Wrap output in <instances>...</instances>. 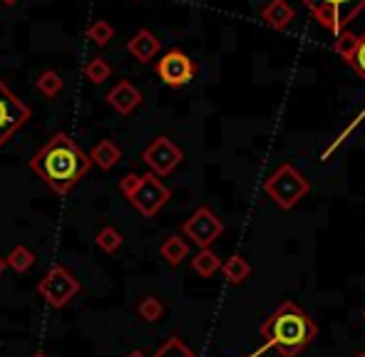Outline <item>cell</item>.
<instances>
[{
  "label": "cell",
  "mask_w": 365,
  "mask_h": 357,
  "mask_svg": "<svg viewBox=\"0 0 365 357\" xmlns=\"http://www.w3.org/2000/svg\"><path fill=\"white\" fill-rule=\"evenodd\" d=\"M264 191L271 196V201L279 208L289 211L296 206L308 191H311V183L308 178L301 174L298 169H293L291 164H281L269 178L264 181Z\"/></svg>",
  "instance_id": "obj_4"
},
{
  "label": "cell",
  "mask_w": 365,
  "mask_h": 357,
  "mask_svg": "<svg viewBox=\"0 0 365 357\" xmlns=\"http://www.w3.org/2000/svg\"><path fill=\"white\" fill-rule=\"evenodd\" d=\"M85 78L90 80L92 85H102L112 78V65L102 58H92L90 63L85 65Z\"/></svg>",
  "instance_id": "obj_21"
},
{
  "label": "cell",
  "mask_w": 365,
  "mask_h": 357,
  "mask_svg": "<svg viewBox=\"0 0 365 357\" xmlns=\"http://www.w3.org/2000/svg\"><path fill=\"white\" fill-rule=\"evenodd\" d=\"M336 53L341 55L346 63H353V55H356V48H358V35L348 33V30H343V33L336 35Z\"/></svg>",
  "instance_id": "obj_23"
},
{
  "label": "cell",
  "mask_w": 365,
  "mask_h": 357,
  "mask_svg": "<svg viewBox=\"0 0 365 357\" xmlns=\"http://www.w3.org/2000/svg\"><path fill=\"white\" fill-rule=\"evenodd\" d=\"M159 256L172 268H177L184 263V258H189V243L182 236H167L162 246H159Z\"/></svg>",
  "instance_id": "obj_15"
},
{
  "label": "cell",
  "mask_w": 365,
  "mask_h": 357,
  "mask_svg": "<svg viewBox=\"0 0 365 357\" xmlns=\"http://www.w3.org/2000/svg\"><path fill=\"white\" fill-rule=\"evenodd\" d=\"M125 357H149V355H145L142 350H132V353H127Z\"/></svg>",
  "instance_id": "obj_27"
},
{
  "label": "cell",
  "mask_w": 365,
  "mask_h": 357,
  "mask_svg": "<svg viewBox=\"0 0 365 357\" xmlns=\"http://www.w3.org/2000/svg\"><path fill=\"white\" fill-rule=\"evenodd\" d=\"M30 357H48V355H45V353H33Z\"/></svg>",
  "instance_id": "obj_30"
},
{
  "label": "cell",
  "mask_w": 365,
  "mask_h": 357,
  "mask_svg": "<svg viewBox=\"0 0 365 357\" xmlns=\"http://www.w3.org/2000/svg\"><path fill=\"white\" fill-rule=\"evenodd\" d=\"M356 357H365V353H358V355H356Z\"/></svg>",
  "instance_id": "obj_31"
},
{
  "label": "cell",
  "mask_w": 365,
  "mask_h": 357,
  "mask_svg": "<svg viewBox=\"0 0 365 357\" xmlns=\"http://www.w3.org/2000/svg\"><path fill=\"white\" fill-rule=\"evenodd\" d=\"M159 48H162V43H159L152 30H140V33L130 40V45H127L130 55L135 60H140V63H152L154 55L159 53Z\"/></svg>",
  "instance_id": "obj_13"
},
{
  "label": "cell",
  "mask_w": 365,
  "mask_h": 357,
  "mask_svg": "<svg viewBox=\"0 0 365 357\" xmlns=\"http://www.w3.org/2000/svg\"><path fill=\"white\" fill-rule=\"evenodd\" d=\"M35 87H38L40 95H45V97H50V100H53V97H58L60 92H63L65 82H63V78L55 73V70H45V73L35 80Z\"/></svg>",
  "instance_id": "obj_20"
},
{
  "label": "cell",
  "mask_w": 365,
  "mask_h": 357,
  "mask_svg": "<svg viewBox=\"0 0 365 357\" xmlns=\"http://www.w3.org/2000/svg\"><path fill=\"white\" fill-rule=\"evenodd\" d=\"M5 268H8V266H5V258L0 256V275H3V270H5Z\"/></svg>",
  "instance_id": "obj_28"
},
{
  "label": "cell",
  "mask_w": 365,
  "mask_h": 357,
  "mask_svg": "<svg viewBox=\"0 0 365 357\" xmlns=\"http://www.w3.org/2000/svg\"><path fill=\"white\" fill-rule=\"evenodd\" d=\"M363 318H365V310H363Z\"/></svg>",
  "instance_id": "obj_32"
},
{
  "label": "cell",
  "mask_w": 365,
  "mask_h": 357,
  "mask_svg": "<svg viewBox=\"0 0 365 357\" xmlns=\"http://www.w3.org/2000/svg\"><path fill=\"white\" fill-rule=\"evenodd\" d=\"M105 102L112 107L115 112H120L122 117L132 114V112L137 110V107L142 105V92L135 87L132 82H127V80H122L120 85H115L110 92H107Z\"/></svg>",
  "instance_id": "obj_11"
},
{
  "label": "cell",
  "mask_w": 365,
  "mask_h": 357,
  "mask_svg": "<svg viewBox=\"0 0 365 357\" xmlns=\"http://www.w3.org/2000/svg\"><path fill=\"white\" fill-rule=\"evenodd\" d=\"M157 75L169 87H184V85L194 80L197 68H194V63L189 60L187 53H182V50H169L157 63Z\"/></svg>",
  "instance_id": "obj_10"
},
{
  "label": "cell",
  "mask_w": 365,
  "mask_h": 357,
  "mask_svg": "<svg viewBox=\"0 0 365 357\" xmlns=\"http://www.w3.org/2000/svg\"><path fill=\"white\" fill-rule=\"evenodd\" d=\"M90 159L75 144V139L65 132H55L48 144L30 159V169L38 178H43L55 193H70L90 171Z\"/></svg>",
  "instance_id": "obj_1"
},
{
  "label": "cell",
  "mask_w": 365,
  "mask_h": 357,
  "mask_svg": "<svg viewBox=\"0 0 365 357\" xmlns=\"http://www.w3.org/2000/svg\"><path fill=\"white\" fill-rule=\"evenodd\" d=\"M318 328L296 303L284 300L261 325V340L266 350L279 357H298L316 340Z\"/></svg>",
  "instance_id": "obj_2"
},
{
  "label": "cell",
  "mask_w": 365,
  "mask_h": 357,
  "mask_svg": "<svg viewBox=\"0 0 365 357\" xmlns=\"http://www.w3.org/2000/svg\"><path fill=\"white\" fill-rule=\"evenodd\" d=\"M351 65L365 78V35L358 38V48H356V55H353V63Z\"/></svg>",
  "instance_id": "obj_26"
},
{
  "label": "cell",
  "mask_w": 365,
  "mask_h": 357,
  "mask_svg": "<svg viewBox=\"0 0 365 357\" xmlns=\"http://www.w3.org/2000/svg\"><path fill=\"white\" fill-rule=\"evenodd\" d=\"M30 119V107L0 82V146Z\"/></svg>",
  "instance_id": "obj_9"
},
{
  "label": "cell",
  "mask_w": 365,
  "mask_h": 357,
  "mask_svg": "<svg viewBox=\"0 0 365 357\" xmlns=\"http://www.w3.org/2000/svg\"><path fill=\"white\" fill-rule=\"evenodd\" d=\"M152 357H197V355H194L192 348H187L179 338H169L167 343L159 345V350Z\"/></svg>",
  "instance_id": "obj_25"
},
{
  "label": "cell",
  "mask_w": 365,
  "mask_h": 357,
  "mask_svg": "<svg viewBox=\"0 0 365 357\" xmlns=\"http://www.w3.org/2000/svg\"><path fill=\"white\" fill-rule=\"evenodd\" d=\"M87 38L95 45H100V48H105V45L115 38V28H112L107 20H95V23L87 28Z\"/></svg>",
  "instance_id": "obj_24"
},
{
  "label": "cell",
  "mask_w": 365,
  "mask_h": 357,
  "mask_svg": "<svg viewBox=\"0 0 365 357\" xmlns=\"http://www.w3.org/2000/svg\"><path fill=\"white\" fill-rule=\"evenodd\" d=\"M120 191L127 196V201L137 208L145 218H152L162 211L172 198V191L162 183V178L149 174H135L130 171L127 176H122Z\"/></svg>",
  "instance_id": "obj_3"
},
{
  "label": "cell",
  "mask_w": 365,
  "mask_h": 357,
  "mask_svg": "<svg viewBox=\"0 0 365 357\" xmlns=\"http://www.w3.org/2000/svg\"><path fill=\"white\" fill-rule=\"evenodd\" d=\"M221 273L231 285H241L251 275V263L244 256H231L221 263Z\"/></svg>",
  "instance_id": "obj_16"
},
{
  "label": "cell",
  "mask_w": 365,
  "mask_h": 357,
  "mask_svg": "<svg viewBox=\"0 0 365 357\" xmlns=\"http://www.w3.org/2000/svg\"><path fill=\"white\" fill-rule=\"evenodd\" d=\"M137 313H140V318L145 320V323H157L164 315V303L159 298H154V295H147V298H142V303L137 305Z\"/></svg>",
  "instance_id": "obj_22"
},
{
  "label": "cell",
  "mask_w": 365,
  "mask_h": 357,
  "mask_svg": "<svg viewBox=\"0 0 365 357\" xmlns=\"http://www.w3.org/2000/svg\"><path fill=\"white\" fill-rule=\"evenodd\" d=\"M182 233L194 246L212 248V243L224 233V223H221V218L209 206H199L197 211L182 223Z\"/></svg>",
  "instance_id": "obj_7"
},
{
  "label": "cell",
  "mask_w": 365,
  "mask_h": 357,
  "mask_svg": "<svg viewBox=\"0 0 365 357\" xmlns=\"http://www.w3.org/2000/svg\"><path fill=\"white\" fill-rule=\"evenodd\" d=\"M142 159L154 176H169L184 161V151L169 137H154L142 151Z\"/></svg>",
  "instance_id": "obj_8"
},
{
  "label": "cell",
  "mask_w": 365,
  "mask_h": 357,
  "mask_svg": "<svg viewBox=\"0 0 365 357\" xmlns=\"http://www.w3.org/2000/svg\"><path fill=\"white\" fill-rule=\"evenodd\" d=\"M261 18L271 30H286L293 23V8L289 0H271L261 13Z\"/></svg>",
  "instance_id": "obj_14"
},
{
  "label": "cell",
  "mask_w": 365,
  "mask_h": 357,
  "mask_svg": "<svg viewBox=\"0 0 365 357\" xmlns=\"http://www.w3.org/2000/svg\"><path fill=\"white\" fill-rule=\"evenodd\" d=\"M192 270L202 278H212L214 273L221 270V258L212 248H199V253L192 258Z\"/></svg>",
  "instance_id": "obj_17"
},
{
  "label": "cell",
  "mask_w": 365,
  "mask_h": 357,
  "mask_svg": "<svg viewBox=\"0 0 365 357\" xmlns=\"http://www.w3.org/2000/svg\"><path fill=\"white\" fill-rule=\"evenodd\" d=\"M87 159H90V164H95L97 169L110 171V169H115V166L120 164L122 151L112 139H102V142H97V144L92 146L90 154H87Z\"/></svg>",
  "instance_id": "obj_12"
},
{
  "label": "cell",
  "mask_w": 365,
  "mask_h": 357,
  "mask_svg": "<svg viewBox=\"0 0 365 357\" xmlns=\"http://www.w3.org/2000/svg\"><path fill=\"white\" fill-rule=\"evenodd\" d=\"M301 3L333 35L343 33L346 25L365 8V0H301Z\"/></svg>",
  "instance_id": "obj_5"
},
{
  "label": "cell",
  "mask_w": 365,
  "mask_h": 357,
  "mask_svg": "<svg viewBox=\"0 0 365 357\" xmlns=\"http://www.w3.org/2000/svg\"><path fill=\"white\" fill-rule=\"evenodd\" d=\"M122 241L125 238H122V233L115 226H102L95 236V243L102 253H117L122 248Z\"/></svg>",
  "instance_id": "obj_19"
},
{
  "label": "cell",
  "mask_w": 365,
  "mask_h": 357,
  "mask_svg": "<svg viewBox=\"0 0 365 357\" xmlns=\"http://www.w3.org/2000/svg\"><path fill=\"white\" fill-rule=\"evenodd\" d=\"M80 290H82L80 280H77L65 266H60V263L50 266V270L38 283V295L55 310L65 308V305H68L70 300L80 293Z\"/></svg>",
  "instance_id": "obj_6"
},
{
  "label": "cell",
  "mask_w": 365,
  "mask_h": 357,
  "mask_svg": "<svg viewBox=\"0 0 365 357\" xmlns=\"http://www.w3.org/2000/svg\"><path fill=\"white\" fill-rule=\"evenodd\" d=\"M35 261H38V256H35L28 246H15L13 251L5 256V266L13 268L15 273H28V270L35 266Z\"/></svg>",
  "instance_id": "obj_18"
},
{
  "label": "cell",
  "mask_w": 365,
  "mask_h": 357,
  "mask_svg": "<svg viewBox=\"0 0 365 357\" xmlns=\"http://www.w3.org/2000/svg\"><path fill=\"white\" fill-rule=\"evenodd\" d=\"M0 3H5V5H15V3H20V0H0Z\"/></svg>",
  "instance_id": "obj_29"
}]
</instances>
